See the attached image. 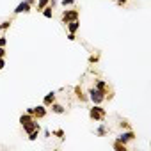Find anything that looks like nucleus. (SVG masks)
<instances>
[{"label": "nucleus", "mask_w": 151, "mask_h": 151, "mask_svg": "<svg viewBox=\"0 0 151 151\" xmlns=\"http://www.w3.org/2000/svg\"><path fill=\"white\" fill-rule=\"evenodd\" d=\"M105 116H107V112H105V109H101L100 105H94V107L89 110V117H91L93 121H103Z\"/></svg>", "instance_id": "1"}, {"label": "nucleus", "mask_w": 151, "mask_h": 151, "mask_svg": "<svg viewBox=\"0 0 151 151\" xmlns=\"http://www.w3.org/2000/svg\"><path fill=\"white\" fill-rule=\"evenodd\" d=\"M89 98L93 100V103H94V105H100L103 100H107V94H105L103 91H100V89L93 87V89L89 91Z\"/></svg>", "instance_id": "2"}, {"label": "nucleus", "mask_w": 151, "mask_h": 151, "mask_svg": "<svg viewBox=\"0 0 151 151\" xmlns=\"http://www.w3.org/2000/svg\"><path fill=\"white\" fill-rule=\"evenodd\" d=\"M75 20H78V11L77 9L62 11V14H60V22L62 23H69V22H75Z\"/></svg>", "instance_id": "3"}, {"label": "nucleus", "mask_w": 151, "mask_h": 151, "mask_svg": "<svg viewBox=\"0 0 151 151\" xmlns=\"http://www.w3.org/2000/svg\"><path fill=\"white\" fill-rule=\"evenodd\" d=\"M27 114H30L34 119H43L46 116V109H45V105H41V107H30L27 110Z\"/></svg>", "instance_id": "4"}, {"label": "nucleus", "mask_w": 151, "mask_h": 151, "mask_svg": "<svg viewBox=\"0 0 151 151\" xmlns=\"http://www.w3.org/2000/svg\"><path fill=\"white\" fill-rule=\"evenodd\" d=\"M135 139V133L132 132V130H128V132H123L119 137H117V140H121L123 144H126V142H130V140H133Z\"/></svg>", "instance_id": "5"}, {"label": "nucleus", "mask_w": 151, "mask_h": 151, "mask_svg": "<svg viewBox=\"0 0 151 151\" xmlns=\"http://www.w3.org/2000/svg\"><path fill=\"white\" fill-rule=\"evenodd\" d=\"M30 4L29 2H25V0H23V2H20L18 6H16V9H14V14H20V13H29L30 11Z\"/></svg>", "instance_id": "6"}, {"label": "nucleus", "mask_w": 151, "mask_h": 151, "mask_svg": "<svg viewBox=\"0 0 151 151\" xmlns=\"http://www.w3.org/2000/svg\"><path fill=\"white\" fill-rule=\"evenodd\" d=\"M23 126V130L27 132V133H30V132H34L36 128H39V123H37V119H32V121H29V123H25V124H22Z\"/></svg>", "instance_id": "7"}, {"label": "nucleus", "mask_w": 151, "mask_h": 151, "mask_svg": "<svg viewBox=\"0 0 151 151\" xmlns=\"http://www.w3.org/2000/svg\"><path fill=\"white\" fill-rule=\"evenodd\" d=\"M68 25V30L71 32V34H77V30L80 29V23H78V20H75V22H69V23H66Z\"/></svg>", "instance_id": "8"}, {"label": "nucleus", "mask_w": 151, "mask_h": 151, "mask_svg": "<svg viewBox=\"0 0 151 151\" xmlns=\"http://www.w3.org/2000/svg\"><path fill=\"white\" fill-rule=\"evenodd\" d=\"M53 101H55V93H48V94L45 96V100H43V105H45V107H50Z\"/></svg>", "instance_id": "9"}, {"label": "nucleus", "mask_w": 151, "mask_h": 151, "mask_svg": "<svg viewBox=\"0 0 151 151\" xmlns=\"http://www.w3.org/2000/svg\"><path fill=\"white\" fill-rule=\"evenodd\" d=\"M94 87H96V89H100V91H103L105 94H109V86H107V84H105L103 80H96Z\"/></svg>", "instance_id": "10"}, {"label": "nucleus", "mask_w": 151, "mask_h": 151, "mask_svg": "<svg viewBox=\"0 0 151 151\" xmlns=\"http://www.w3.org/2000/svg\"><path fill=\"white\" fill-rule=\"evenodd\" d=\"M94 133H96V135H100V137H103L105 133H109V128H107V124H105V123H101V124H100V128H98Z\"/></svg>", "instance_id": "11"}, {"label": "nucleus", "mask_w": 151, "mask_h": 151, "mask_svg": "<svg viewBox=\"0 0 151 151\" xmlns=\"http://www.w3.org/2000/svg\"><path fill=\"white\" fill-rule=\"evenodd\" d=\"M52 112H55V114H64V107L53 101V103H52Z\"/></svg>", "instance_id": "12"}, {"label": "nucleus", "mask_w": 151, "mask_h": 151, "mask_svg": "<svg viewBox=\"0 0 151 151\" xmlns=\"http://www.w3.org/2000/svg\"><path fill=\"white\" fill-rule=\"evenodd\" d=\"M114 149H117V151H126V144H123L121 140L116 139V142H114Z\"/></svg>", "instance_id": "13"}, {"label": "nucleus", "mask_w": 151, "mask_h": 151, "mask_svg": "<svg viewBox=\"0 0 151 151\" xmlns=\"http://www.w3.org/2000/svg\"><path fill=\"white\" fill-rule=\"evenodd\" d=\"M75 93H77V98H78L80 101H86V100H87V96L82 93V89H80V87H77V89H75Z\"/></svg>", "instance_id": "14"}, {"label": "nucleus", "mask_w": 151, "mask_h": 151, "mask_svg": "<svg viewBox=\"0 0 151 151\" xmlns=\"http://www.w3.org/2000/svg\"><path fill=\"white\" fill-rule=\"evenodd\" d=\"M50 4V0H37V11H43Z\"/></svg>", "instance_id": "15"}, {"label": "nucleus", "mask_w": 151, "mask_h": 151, "mask_svg": "<svg viewBox=\"0 0 151 151\" xmlns=\"http://www.w3.org/2000/svg\"><path fill=\"white\" fill-rule=\"evenodd\" d=\"M43 14H45V18H52V16H53V11H52V6H50V7L46 6V7L43 9Z\"/></svg>", "instance_id": "16"}, {"label": "nucleus", "mask_w": 151, "mask_h": 151, "mask_svg": "<svg viewBox=\"0 0 151 151\" xmlns=\"http://www.w3.org/2000/svg\"><path fill=\"white\" fill-rule=\"evenodd\" d=\"M32 119H34V117H32L30 114H23V116L20 117V123H22V124H25V123H29V121H32Z\"/></svg>", "instance_id": "17"}, {"label": "nucleus", "mask_w": 151, "mask_h": 151, "mask_svg": "<svg viewBox=\"0 0 151 151\" xmlns=\"http://www.w3.org/2000/svg\"><path fill=\"white\" fill-rule=\"evenodd\" d=\"M39 130H41V128H36L34 132H30V133H29V140H36L37 135H39Z\"/></svg>", "instance_id": "18"}, {"label": "nucleus", "mask_w": 151, "mask_h": 151, "mask_svg": "<svg viewBox=\"0 0 151 151\" xmlns=\"http://www.w3.org/2000/svg\"><path fill=\"white\" fill-rule=\"evenodd\" d=\"M11 27V22H2V25H0V30H7Z\"/></svg>", "instance_id": "19"}, {"label": "nucleus", "mask_w": 151, "mask_h": 151, "mask_svg": "<svg viewBox=\"0 0 151 151\" xmlns=\"http://www.w3.org/2000/svg\"><path fill=\"white\" fill-rule=\"evenodd\" d=\"M53 135H57L59 139H64V132H62V130H55V132H53Z\"/></svg>", "instance_id": "20"}, {"label": "nucleus", "mask_w": 151, "mask_h": 151, "mask_svg": "<svg viewBox=\"0 0 151 151\" xmlns=\"http://www.w3.org/2000/svg\"><path fill=\"white\" fill-rule=\"evenodd\" d=\"M6 43H7V39L4 36H0V46H6Z\"/></svg>", "instance_id": "21"}, {"label": "nucleus", "mask_w": 151, "mask_h": 151, "mask_svg": "<svg viewBox=\"0 0 151 151\" xmlns=\"http://www.w3.org/2000/svg\"><path fill=\"white\" fill-rule=\"evenodd\" d=\"M60 4H62V6H71V4H73V0H62Z\"/></svg>", "instance_id": "22"}, {"label": "nucleus", "mask_w": 151, "mask_h": 151, "mask_svg": "<svg viewBox=\"0 0 151 151\" xmlns=\"http://www.w3.org/2000/svg\"><path fill=\"white\" fill-rule=\"evenodd\" d=\"M68 39H69V41H75V39H77V36H75V34H71V32H69V34H68Z\"/></svg>", "instance_id": "23"}, {"label": "nucleus", "mask_w": 151, "mask_h": 151, "mask_svg": "<svg viewBox=\"0 0 151 151\" xmlns=\"http://www.w3.org/2000/svg\"><path fill=\"white\" fill-rule=\"evenodd\" d=\"M4 66H6V60H4V57H0V69H4Z\"/></svg>", "instance_id": "24"}, {"label": "nucleus", "mask_w": 151, "mask_h": 151, "mask_svg": "<svg viewBox=\"0 0 151 151\" xmlns=\"http://www.w3.org/2000/svg\"><path fill=\"white\" fill-rule=\"evenodd\" d=\"M121 128H128V130H130V124H128L126 121H121Z\"/></svg>", "instance_id": "25"}, {"label": "nucleus", "mask_w": 151, "mask_h": 151, "mask_svg": "<svg viewBox=\"0 0 151 151\" xmlns=\"http://www.w3.org/2000/svg\"><path fill=\"white\" fill-rule=\"evenodd\" d=\"M0 57H6V48L0 46Z\"/></svg>", "instance_id": "26"}, {"label": "nucleus", "mask_w": 151, "mask_h": 151, "mask_svg": "<svg viewBox=\"0 0 151 151\" xmlns=\"http://www.w3.org/2000/svg\"><path fill=\"white\" fill-rule=\"evenodd\" d=\"M116 2H117L119 6H124V4H126V0H116Z\"/></svg>", "instance_id": "27"}]
</instances>
